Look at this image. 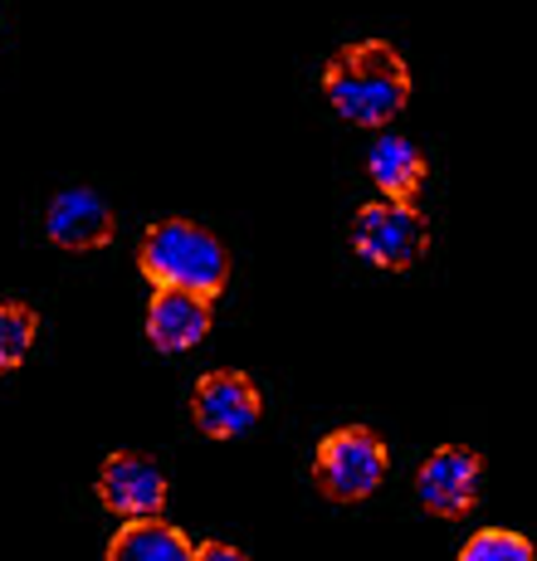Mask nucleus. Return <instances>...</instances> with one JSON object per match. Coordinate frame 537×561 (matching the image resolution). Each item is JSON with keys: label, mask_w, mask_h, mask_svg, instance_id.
Returning a JSON list of instances; mask_svg holds the SVG:
<instances>
[{"label": "nucleus", "mask_w": 537, "mask_h": 561, "mask_svg": "<svg viewBox=\"0 0 537 561\" xmlns=\"http://www.w3.org/2000/svg\"><path fill=\"white\" fill-rule=\"evenodd\" d=\"M39 337V312L20 298H0V376L20 371L35 352Z\"/></svg>", "instance_id": "obj_12"}, {"label": "nucleus", "mask_w": 537, "mask_h": 561, "mask_svg": "<svg viewBox=\"0 0 537 561\" xmlns=\"http://www.w3.org/2000/svg\"><path fill=\"white\" fill-rule=\"evenodd\" d=\"M45 234L49 244H59L69 254H93L103 244H113L117 215L93 186H69L45 205Z\"/></svg>", "instance_id": "obj_8"}, {"label": "nucleus", "mask_w": 537, "mask_h": 561, "mask_svg": "<svg viewBox=\"0 0 537 561\" xmlns=\"http://www.w3.org/2000/svg\"><path fill=\"white\" fill-rule=\"evenodd\" d=\"M191 537L171 527L161 513L127 517L107 542V561H191Z\"/></svg>", "instance_id": "obj_11"}, {"label": "nucleus", "mask_w": 537, "mask_h": 561, "mask_svg": "<svg viewBox=\"0 0 537 561\" xmlns=\"http://www.w3.org/2000/svg\"><path fill=\"white\" fill-rule=\"evenodd\" d=\"M479 479H483V459L465 445H439L435 455H425V463L415 469V499L425 503V513L459 523L479 508Z\"/></svg>", "instance_id": "obj_5"}, {"label": "nucleus", "mask_w": 537, "mask_h": 561, "mask_svg": "<svg viewBox=\"0 0 537 561\" xmlns=\"http://www.w3.org/2000/svg\"><path fill=\"white\" fill-rule=\"evenodd\" d=\"M191 561H244V552L235 542H196L191 547Z\"/></svg>", "instance_id": "obj_14"}, {"label": "nucleus", "mask_w": 537, "mask_h": 561, "mask_svg": "<svg viewBox=\"0 0 537 561\" xmlns=\"http://www.w3.org/2000/svg\"><path fill=\"white\" fill-rule=\"evenodd\" d=\"M537 547L523 533H509V527H479L465 547H459V561H533Z\"/></svg>", "instance_id": "obj_13"}, {"label": "nucleus", "mask_w": 537, "mask_h": 561, "mask_svg": "<svg viewBox=\"0 0 537 561\" xmlns=\"http://www.w3.org/2000/svg\"><path fill=\"white\" fill-rule=\"evenodd\" d=\"M391 473V449L367 425H342L328 430L313 449V483L322 499L332 503H362Z\"/></svg>", "instance_id": "obj_3"}, {"label": "nucleus", "mask_w": 537, "mask_h": 561, "mask_svg": "<svg viewBox=\"0 0 537 561\" xmlns=\"http://www.w3.org/2000/svg\"><path fill=\"white\" fill-rule=\"evenodd\" d=\"M352 250L372 268L401 274L430 250V220L415 210V201H372L352 215Z\"/></svg>", "instance_id": "obj_4"}, {"label": "nucleus", "mask_w": 537, "mask_h": 561, "mask_svg": "<svg viewBox=\"0 0 537 561\" xmlns=\"http://www.w3.org/2000/svg\"><path fill=\"white\" fill-rule=\"evenodd\" d=\"M322 93L332 113L347 117L352 127L381 133L411 103V64L386 39H357L322 64Z\"/></svg>", "instance_id": "obj_1"}, {"label": "nucleus", "mask_w": 537, "mask_h": 561, "mask_svg": "<svg viewBox=\"0 0 537 561\" xmlns=\"http://www.w3.org/2000/svg\"><path fill=\"white\" fill-rule=\"evenodd\" d=\"M137 274L152 288H186V294L220 298L230 288V250L206 225L171 215V220L147 225L142 244H137Z\"/></svg>", "instance_id": "obj_2"}, {"label": "nucleus", "mask_w": 537, "mask_h": 561, "mask_svg": "<svg viewBox=\"0 0 537 561\" xmlns=\"http://www.w3.org/2000/svg\"><path fill=\"white\" fill-rule=\"evenodd\" d=\"M99 503L117 517H147V513H167V473L157 469L147 455L117 449L99 463V483H93Z\"/></svg>", "instance_id": "obj_7"}, {"label": "nucleus", "mask_w": 537, "mask_h": 561, "mask_svg": "<svg viewBox=\"0 0 537 561\" xmlns=\"http://www.w3.org/2000/svg\"><path fill=\"white\" fill-rule=\"evenodd\" d=\"M191 415L196 430L210 439H240L260 425L264 396L244 371H206L191 391Z\"/></svg>", "instance_id": "obj_6"}, {"label": "nucleus", "mask_w": 537, "mask_h": 561, "mask_svg": "<svg viewBox=\"0 0 537 561\" xmlns=\"http://www.w3.org/2000/svg\"><path fill=\"white\" fill-rule=\"evenodd\" d=\"M367 176H372V186L381 191L386 201H415L421 196V186L430 181V161H425V152L411 142V137L381 133L367 147Z\"/></svg>", "instance_id": "obj_10"}, {"label": "nucleus", "mask_w": 537, "mask_h": 561, "mask_svg": "<svg viewBox=\"0 0 537 561\" xmlns=\"http://www.w3.org/2000/svg\"><path fill=\"white\" fill-rule=\"evenodd\" d=\"M215 298L206 294H186V288H152V304H147V342L161 357H176L191 352L210 337L215 322Z\"/></svg>", "instance_id": "obj_9"}]
</instances>
